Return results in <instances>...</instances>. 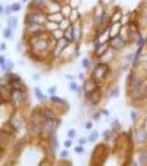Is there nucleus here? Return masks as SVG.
<instances>
[{"instance_id":"obj_1","label":"nucleus","mask_w":147,"mask_h":166,"mask_svg":"<svg viewBox=\"0 0 147 166\" xmlns=\"http://www.w3.org/2000/svg\"><path fill=\"white\" fill-rule=\"evenodd\" d=\"M107 72H109L107 65L100 63V65H97V66L94 68V71H93V79H94V81H102V79L107 75Z\"/></svg>"},{"instance_id":"obj_2","label":"nucleus","mask_w":147,"mask_h":166,"mask_svg":"<svg viewBox=\"0 0 147 166\" xmlns=\"http://www.w3.org/2000/svg\"><path fill=\"white\" fill-rule=\"evenodd\" d=\"M11 99H12V103H13L15 106L22 104V103H24V100H25V93H24V90L13 88V90H12V93H11Z\"/></svg>"},{"instance_id":"obj_3","label":"nucleus","mask_w":147,"mask_h":166,"mask_svg":"<svg viewBox=\"0 0 147 166\" xmlns=\"http://www.w3.org/2000/svg\"><path fill=\"white\" fill-rule=\"evenodd\" d=\"M100 99H102V93H100L99 88H96L94 91H91V93L88 94V101H90L91 104H97V103L100 101Z\"/></svg>"},{"instance_id":"obj_4","label":"nucleus","mask_w":147,"mask_h":166,"mask_svg":"<svg viewBox=\"0 0 147 166\" xmlns=\"http://www.w3.org/2000/svg\"><path fill=\"white\" fill-rule=\"evenodd\" d=\"M27 21H28V22H34V24L43 22V21H44V15H41V13H30V15L27 16Z\"/></svg>"},{"instance_id":"obj_5","label":"nucleus","mask_w":147,"mask_h":166,"mask_svg":"<svg viewBox=\"0 0 147 166\" xmlns=\"http://www.w3.org/2000/svg\"><path fill=\"white\" fill-rule=\"evenodd\" d=\"M124 38L122 37H119V35H116V37H113L112 40H110V46L112 47H115V49H121V47H124Z\"/></svg>"},{"instance_id":"obj_6","label":"nucleus","mask_w":147,"mask_h":166,"mask_svg":"<svg viewBox=\"0 0 147 166\" xmlns=\"http://www.w3.org/2000/svg\"><path fill=\"white\" fill-rule=\"evenodd\" d=\"M11 125L13 126V129L19 131V129L22 128V119H21L19 116H13V118L11 119Z\"/></svg>"},{"instance_id":"obj_7","label":"nucleus","mask_w":147,"mask_h":166,"mask_svg":"<svg viewBox=\"0 0 147 166\" xmlns=\"http://www.w3.org/2000/svg\"><path fill=\"white\" fill-rule=\"evenodd\" d=\"M40 30H41V25L40 24H34V22H30L28 27H27V33H30V34H34V33H37Z\"/></svg>"},{"instance_id":"obj_8","label":"nucleus","mask_w":147,"mask_h":166,"mask_svg":"<svg viewBox=\"0 0 147 166\" xmlns=\"http://www.w3.org/2000/svg\"><path fill=\"white\" fill-rule=\"evenodd\" d=\"M97 87H96V82H94V79H91V81H87L85 82V85H84V91L87 93V94H90L91 91H94Z\"/></svg>"},{"instance_id":"obj_9","label":"nucleus","mask_w":147,"mask_h":166,"mask_svg":"<svg viewBox=\"0 0 147 166\" xmlns=\"http://www.w3.org/2000/svg\"><path fill=\"white\" fill-rule=\"evenodd\" d=\"M135 140L140 141V143H144V141L147 140V134H146V131H144V129H138V131L135 132Z\"/></svg>"},{"instance_id":"obj_10","label":"nucleus","mask_w":147,"mask_h":166,"mask_svg":"<svg viewBox=\"0 0 147 166\" xmlns=\"http://www.w3.org/2000/svg\"><path fill=\"white\" fill-rule=\"evenodd\" d=\"M66 44H68V40H66V38H59V41H58V47H56V52H60L63 47H66Z\"/></svg>"},{"instance_id":"obj_11","label":"nucleus","mask_w":147,"mask_h":166,"mask_svg":"<svg viewBox=\"0 0 147 166\" xmlns=\"http://www.w3.org/2000/svg\"><path fill=\"white\" fill-rule=\"evenodd\" d=\"M74 28L72 27H69V28H66V31H65V38L68 40V41H71L72 38H74Z\"/></svg>"},{"instance_id":"obj_12","label":"nucleus","mask_w":147,"mask_h":166,"mask_svg":"<svg viewBox=\"0 0 147 166\" xmlns=\"http://www.w3.org/2000/svg\"><path fill=\"white\" fill-rule=\"evenodd\" d=\"M140 163L143 166H147V151H141L140 153Z\"/></svg>"},{"instance_id":"obj_13","label":"nucleus","mask_w":147,"mask_h":166,"mask_svg":"<svg viewBox=\"0 0 147 166\" xmlns=\"http://www.w3.org/2000/svg\"><path fill=\"white\" fill-rule=\"evenodd\" d=\"M43 115L46 116V119H55L56 116H55V113L53 112H50V110H44L43 112Z\"/></svg>"},{"instance_id":"obj_14","label":"nucleus","mask_w":147,"mask_h":166,"mask_svg":"<svg viewBox=\"0 0 147 166\" xmlns=\"http://www.w3.org/2000/svg\"><path fill=\"white\" fill-rule=\"evenodd\" d=\"M80 33H81V30H80V25L74 27V37H75V38H80Z\"/></svg>"},{"instance_id":"obj_15","label":"nucleus","mask_w":147,"mask_h":166,"mask_svg":"<svg viewBox=\"0 0 147 166\" xmlns=\"http://www.w3.org/2000/svg\"><path fill=\"white\" fill-rule=\"evenodd\" d=\"M62 13L68 16V15L71 13V8H69V6H63V8H62Z\"/></svg>"},{"instance_id":"obj_16","label":"nucleus","mask_w":147,"mask_h":166,"mask_svg":"<svg viewBox=\"0 0 147 166\" xmlns=\"http://www.w3.org/2000/svg\"><path fill=\"white\" fill-rule=\"evenodd\" d=\"M106 50H107V47H106V46H102V49H97V50H96V55H97V56H99V55H103Z\"/></svg>"},{"instance_id":"obj_17","label":"nucleus","mask_w":147,"mask_h":166,"mask_svg":"<svg viewBox=\"0 0 147 166\" xmlns=\"http://www.w3.org/2000/svg\"><path fill=\"white\" fill-rule=\"evenodd\" d=\"M52 101H55V103H58V104H63V103H65L63 100H60V99H58V97H55V96H52Z\"/></svg>"},{"instance_id":"obj_18","label":"nucleus","mask_w":147,"mask_h":166,"mask_svg":"<svg viewBox=\"0 0 147 166\" xmlns=\"http://www.w3.org/2000/svg\"><path fill=\"white\" fill-rule=\"evenodd\" d=\"M36 94H37V97H38V99H41V100L44 99V94L40 91V88H36Z\"/></svg>"},{"instance_id":"obj_19","label":"nucleus","mask_w":147,"mask_h":166,"mask_svg":"<svg viewBox=\"0 0 147 166\" xmlns=\"http://www.w3.org/2000/svg\"><path fill=\"white\" fill-rule=\"evenodd\" d=\"M60 28H69V19H66V21H62V25H60Z\"/></svg>"},{"instance_id":"obj_20","label":"nucleus","mask_w":147,"mask_h":166,"mask_svg":"<svg viewBox=\"0 0 147 166\" xmlns=\"http://www.w3.org/2000/svg\"><path fill=\"white\" fill-rule=\"evenodd\" d=\"M69 87H71V90H74V91H80V87H78L75 82H71V85H69Z\"/></svg>"},{"instance_id":"obj_21","label":"nucleus","mask_w":147,"mask_h":166,"mask_svg":"<svg viewBox=\"0 0 147 166\" xmlns=\"http://www.w3.org/2000/svg\"><path fill=\"white\" fill-rule=\"evenodd\" d=\"M97 138V132H93L91 135H90V138H88V141H94Z\"/></svg>"},{"instance_id":"obj_22","label":"nucleus","mask_w":147,"mask_h":166,"mask_svg":"<svg viewBox=\"0 0 147 166\" xmlns=\"http://www.w3.org/2000/svg\"><path fill=\"white\" fill-rule=\"evenodd\" d=\"M19 8H21V6H19V5H16V3H15V5H12V8H11V9H12V11H15V12H16V11H19Z\"/></svg>"},{"instance_id":"obj_23","label":"nucleus","mask_w":147,"mask_h":166,"mask_svg":"<svg viewBox=\"0 0 147 166\" xmlns=\"http://www.w3.org/2000/svg\"><path fill=\"white\" fill-rule=\"evenodd\" d=\"M3 34H5V37H8V38H9V37H11V28L5 30V33H3Z\"/></svg>"},{"instance_id":"obj_24","label":"nucleus","mask_w":147,"mask_h":166,"mask_svg":"<svg viewBox=\"0 0 147 166\" xmlns=\"http://www.w3.org/2000/svg\"><path fill=\"white\" fill-rule=\"evenodd\" d=\"M9 24H11V25H9L11 28H15V24H16V21H15V19H11V22H9Z\"/></svg>"},{"instance_id":"obj_25","label":"nucleus","mask_w":147,"mask_h":166,"mask_svg":"<svg viewBox=\"0 0 147 166\" xmlns=\"http://www.w3.org/2000/svg\"><path fill=\"white\" fill-rule=\"evenodd\" d=\"M49 91H50V94H55V93H56V87H52Z\"/></svg>"},{"instance_id":"obj_26","label":"nucleus","mask_w":147,"mask_h":166,"mask_svg":"<svg viewBox=\"0 0 147 166\" xmlns=\"http://www.w3.org/2000/svg\"><path fill=\"white\" fill-rule=\"evenodd\" d=\"M82 65H84V66H85V68H87V66H88V65H90V62H88V60H84V62H82Z\"/></svg>"},{"instance_id":"obj_27","label":"nucleus","mask_w":147,"mask_h":166,"mask_svg":"<svg viewBox=\"0 0 147 166\" xmlns=\"http://www.w3.org/2000/svg\"><path fill=\"white\" fill-rule=\"evenodd\" d=\"M84 143H87V140H85V138H81V140H80V144H84Z\"/></svg>"},{"instance_id":"obj_28","label":"nucleus","mask_w":147,"mask_h":166,"mask_svg":"<svg viewBox=\"0 0 147 166\" xmlns=\"http://www.w3.org/2000/svg\"><path fill=\"white\" fill-rule=\"evenodd\" d=\"M75 150H77V151H78V153H82V147H77V148H75Z\"/></svg>"},{"instance_id":"obj_29","label":"nucleus","mask_w":147,"mask_h":166,"mask_svg":"<svg viewBox=\"0 0 147 166\" xmlns=\"http://www.w3.org/2000/svg\"><path fill=\"white\" fill-rule=\"evenodd\" d=\"M75 135V131H69V137H74Z\"/></svg>"},{"instance_id":"obj_30","label":"nucleus","mask_w":147,"mask_h":166,"mask_svg":"<svg viewBox=\"0 0 147 166\" xmlns=\"http://www.w3.org/2000/svg\"><path fill=\"white\" fill-rule=\"evenodd\" d=\"M66 156H68V151H66V150H65V151H63V153H62V157H66Z\"/></svg>"}]
</instances>
